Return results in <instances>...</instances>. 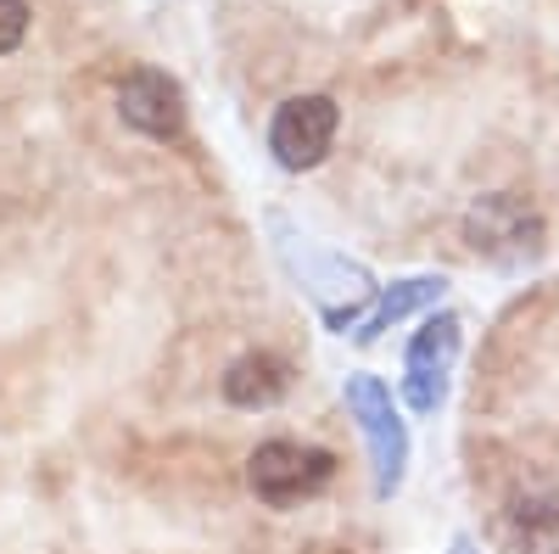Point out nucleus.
<instances>
[{
    "label": "nucleus",
    "mask_w": 559,
    "mask_h": 554,
    "mask_svg": "<svg viewBox=\"0 0 559 554\" xmlns=\"http://www.w3.org/2000/svg\"><path fill=\"white\" fill-rule=\"evenodd\" d=\"M453 554H476V549H471V543H464V538H459V543H453Z\"/></svg>",
    "instance_id": "9b49d317"
},
{
    "label": "nucleus",
    "mask_w": 559,
    "mask_h": 554,
    "mask_svg": "<svg viewBox=\"0 0 559 554\" xmlns=\"http://www.w3.org/2000/svg\"><path fill=\"white\" fill-rule=\"evenodd\" d=\"M28 34V0H0V57L17 51Z\"/></svg>",
    "instance_id": "9d476101"
},
{
    "label": "nucleus",
    "mask_w": 559,
    "mask_h": 554,
    "mask_svg": "<svg viewBox=\"0 0 559 554\" xmlns=\"http://www.w3.org/2000/svg\"><path fill=\"white\" fill-rule=\"evenodd\" d=\"M286 392H292V369H286V358H274V353H241L236 364L224 369V398L236 409H269Z\"/></svg>",
    "instance_id": "0eeeda50"
},
{
    "label": "nucleus",
    "mask_w": 559,
    "mask_h": 554,
    "mask_svg": "<svg viewBox=\"0 0 559 554\" xmlns=\"http://www.w3.org/2000/svg\"><path fill=\"white\" fill-rule=\"evenodd\" d=\"M464 236H471V247L492 263H532L543 252V219H537L532 202L498 191V197H481L471 208Z\"/></svg>",
    "instance_id": "7ed1b4c3"
},
{
    "label": "nucleus",
    "mask_w": 559,
    "mask_h": 554,
    "mask_svg": "<svg viewBox=\"0 0 559 554\" xmlns=\"http://www.w3.org/2000/svg\"><path fill=\"white\" fill-rule=\"evenodd\" d=\"M509 538H515L521 554H559V498L554 493L521 498L509 510Z\"/></svg>",
    "instance_id": "6e6552de"
},
{
    "label": "nucleus",
    "mask_w": 559,
    "mask_h": 554,
    "mask_svg": "<svg viewBox=\"0 0 559 554\" xmlns=\"http://www.w3.org/2000/svg\"><path fill=\"white\" fill-rule=\"evenodd\" d=\"M336 129H342V113H336L331 96H292L269 123V152H274L280 168H292V174L319 168L324 157H331V146H336Z\"/></svg>",
    "instance_id": "20e7f679"
},
{
    "label": "nucleus",
    "mask_w": 559,
    "mask_h": 554,
    "mask_svg": "<svg viewBox=\"0 0 559 554\" xmlns=\"http://www.w3.org/2000/svg\"><path fill=\"white\" fill-rule=\"evenodd\" d=\"M336 476V459L324 448H308V443H263L252 459H247V482L263 504L274 510H292V504L313 498L319 487H331Z\"/></svg>",
    "instance_id": "f257e3e1"
},
{
    "label": "nucleus",
    "mask_w": 559,
    "mask_h": 554,
    "mask_svg": "<svg viewBox=\"0 0 559 554\" xmlns=\"http://www.w3.org/2000/svg\"><path fill=\"white\" fill-rule=\"evenodd\" d=\"M453 358H459V319L453 314L426 319V326L414 331V342H408V381H403V398L419 414H437L442 409Z\"/></svg>",
    "instance_id": "39448f33"
},
{
    "label": "nucleus",
    "mask_w": 559,
    "mask_h": 554,
    "mask_svg": "<svg viewBox=\"0 0 559 554\" xmlns=\"http://www.w3.org/2000/svg\"><path fill=\"white\" fill-rule=\"evenodd\" d=\"M347 409L358 432L369 437V459H376V493L392 498L403 487V465H408V432L392 409V392L376 376H347Z\"/></svg>",
    "instance_id": "f03ea898"
},
{
    "label": "nucleus",
    "mask_w": 559,
    "mask_h": 554,
    "mask_svg": "<svg viewBox=\"0 0 559 554\" xmlns=\"http://www.w3.org/2000/svg\"><path fill=\"white\" fill-rule=\"evenodd\" d=\"M118 113L129 129L152 134V141H179L185 129V90L163 68H134L118 84Z\"/></svg>",
    "instance_id": "423d86ee"
},
{
    "label": "nucleus",
    "mask_w": 559,
    "mask_h": 554,
    "mask_svg": "<svg viewBox=\"0 0 559 554\" xmlns=\"http://www.w3.org/2000/svg\"><path fill=\"white\" fill-rule=\"evenodd\" d=\"M442 297V281H403V286H392V292H381L376 303H369V314L358 319V342H376L392 319H403V314H414V308H426V303H437Z\"/></svg>",
    "instance_id": "1a4fd4ad"
}]
</instances>
